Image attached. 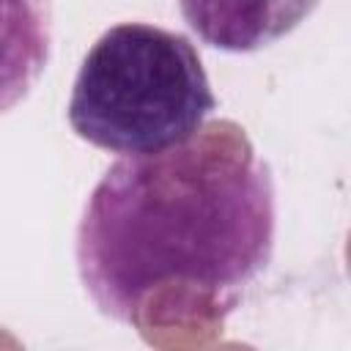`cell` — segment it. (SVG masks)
Returning a JSON list of instances; mask_svg holds the SVG:
<instances>
[{"label": "cell", "mask_w": 351, "mask_h": 351, "mask_svg": "<svg viewBox=\"0 0 351 351\" xmlns=\"http://www.w3.org/2000/svg\"><path fill=\"white\" fill-rule=\"evenodd\" d=\"M274 230L269 165L244 126L217 118L104 170L77 225V274L101 315L148 340L233 313L271 263Z\"/></svg>", "instance_id": "obj_1"}, {"label": "cell", "mask_w": 351, "mask_h": 351, "mask_svg": "<svg viewBox=\"0 0 351 351\" xmlns=\"http://www.w3.org/2000/svg\"><path fill=\"white\" fill-rule=\"evenodd\" d=\"M52 55V0H0V115L19 104Z\"/></svg>", "instance_id": "obj_4"}, {"label": "cell", "mask_w": 351, "mask_h": 351, "mask_svg": "<svg viewBox=\"0 0 351 351\" xmlns=\"http://www.w3.org/2000/svg\"><path fill=\"white\" fill-rule=\"evenodd\" d=\"M217 110L195 44L148 22L104 30L80 63L69 99L71 132L118 156L167 151Z\"/></svg>", "instance_id": "obj_2"}, {"label": "cell", "mask_w": 351, "mask_h": 351, "mask_svg": "<svg viewBox=\"0 0 351 351\" xmlns=\"http://www.w3.org/2000/svg\"><path fill=\"white\" fill-rule=\"evenodd\" d=\"M321 0H178L186 27L211 49L247 55L293 33Z\"/></svg>", "instance_id": "obj_3"}]
</instances>
